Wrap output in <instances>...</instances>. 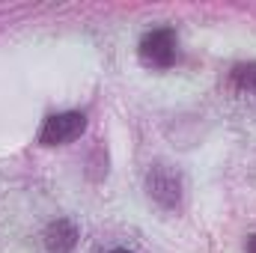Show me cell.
<instances>
[{
  "label": "cell",
  "instance_id": "3957f363",
  "mask_svg": "<svg viewBox=\"0 0 256 253\" xmlns=\"http://www.w3.org/2000/svg\"><path fill=\"white\" fill-rule=\"evenodd\" d=\"M140 60L146 66L167 68L176 60V36L173 30H152L140 39Z\"/></svg>",
  "mask_w": 256,
  "mask_h": 253
},
{
  "label": "cell",
  "instance_id": "5b68a950",
  "mask_svg": "<svg viewBox=\"0 0 256 253\" xmlns=\"http://www.w3.org/2000/svg\"><path fill=\"white\" fill-rule=\"evenodd\" d=\"M232 86L242 96H256V63H242L232 68Z\"/></svg>",
  "mask_w": 256,
  "mask_h": 253
},
{
  "label": "cell",
  "instance_id": "7a4b0ae2",
  "mask_svg": "<svg viewBox=\"0 0 256 253\" xmlns=\"http://www.w3.org/2000/svg\"><path fill=\"white\" fill-rule=\"evenodd\" d=\"M86 128V116L78 114V110H68V114H57V116H48L45 126L39 131V143L42 146H63L72 143L84 134Z\"/></svg>",
  "mask_w": 256,
  "mask_h": 253
},
{
  "label": "cell",
  "instance_id": "8992f818",
  "mask_svg": "<svg viewBox=\"0 0 256 253\" xmlns=\"http://www.w3.org/2000/svg\"><path fill=\"white\" fill-rule=\"evenodd\" d=\"M102 253H131L128 248H108V250H102Z\"/></svg>",
  "mask_w": 256,
  "mask_h": 253
},
{
  "label": "cell",
  "instance_id": "277c9868",
  "mask_svg": "<svg viewBox=\"0 0 256 253\" xmlns=\"http://www.w3.org/2000/svg\"><path fill=\"white\" fill-rule=\"evenodd\" d=\"M42 242H45V250L48 253H72L74 244H78V226H74L72 220L60 218V220L48 224Z\"/></svg>",
  "mask_w": 256,
  "mask_h": 253
},
{
  "label": "cell",
  "instance_id": "6da1fadb",
  "mask_svg": "<svg viewBox=\"0 0 256 253\" xmlns=\"http://www.w3.org/2000/svg\"><path fill=\"white\" fill-rule=\"evenodd\" d=\"M146 190H149V196L158 206L176 208L182 202V176H179V170L170 167V164H164V161L152 164L149 173H146Z\"/></svg>",
  "mask_w": 256,
  "mask_h": 253
},
{
  "label": "cell",
  "instance_id": "52a82bcc",
  "mask_svg": "<svg viewBox=\"0 0 256 253\" xmlns=\"http://www.w3.org/2000/svg\"><path fill=\"white\" fill-rule=\"evenodd\" d=\"M248 250L256 253V236H250V238H248Z\"/></svg>",
  "mask_w": 256,
  "mask_h": 253
}]
</instances>
